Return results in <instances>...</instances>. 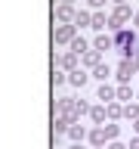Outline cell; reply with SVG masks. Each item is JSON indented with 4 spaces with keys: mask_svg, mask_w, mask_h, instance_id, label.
I'll use <instances>...</instances> for the list:
<instances>
[{
    "mask_svg": "<svg viewBox=\"0 0 139 149\" xmlns=\"http://www.w3.org/2000/svg\"><path fill=\"white\" fill-rule=\"evenodd\" d=\"M114 50L120 53V59H133L139 53V31H130V28H118L114 31Z\"/></svg>",
    "mask_w": 139,
    "mask_h": 149,
    "instance_id": "cell-1",
    "label": "cell"
},
{
    "mask_svg": "<svg viewBox=\"0 0 139 149\" xmlns=\"http://www.w3.org/2000/svg\"><path fill=\"white\" fill-rule=\"evenodd\" d=\"M53 109L59 112V118H68L71 124L77 121V100H71V96H62V100H56Z\"/></svg>",
    "mask_w": 139,
    "mask_h": 149,
    "instance_id": "cell-2",
    "label": "cell"
},
{
    "mask_svg": "<svg viewBox=\"0 0 139 149\" xmlns=\"http://www.w3.org/2000/svg\"><path fill=\"white\" fill-rule=\"evenodd\" d=\"M130 19H133V9H130L127 3H120V6H114V13L108 16V28H114V31H118V28L124 25V22H130Z\"/></svg>",
    "mask_w": 139,
    "mask_h": 149,
    "instance_id": "cell-3",
    "label": "cell"
},
{
    "mask_svg": "<svg viewBox=\"0 0 139 149\" xmlns=\"http://www.w3.org/2000/svg\"><path fill=\"white\" fill-rule=\"evenodd\" d=\"M74 37H77V25H56V31H53V40L56 44H71Z\"/></svg>",
    "mask_w": 139,
    "mask_h": 149,
    "instance_id": "cell-4",
    "label": "cell"
},
{
    "mask_svg": "<svg viewBox=\"0 0 139 149\" xmlns=\"http://www.w3.org/2000/svg\"><path fill=\"white\" fill-rule=\"evenodd\" d=\"M136 74V65H133V59H120L118 68H114V78H118V84H130V78Z\"/></svg>",
    "mask_w": 139,
    "mask_h": 149,
    "instance_id": "cell-5",
    "label": "cell"
},
{
    "mask_svg": "<svg viewBox=\"0 0 139 149\" xmlns=\"http://www.w3.org/2000/svg\"><path fill=\"white\" fill-rule=\"evenodd\" d=\"M74 16H77V9H74V3H59L56 6V19L62 22V25H71Z\"/></svg>",
    "mask_w": 139,
    "mask_h": 149,
    "instance_id": "cell-6",
    "label": "cell"
},
{
    "mask_svg": "<svg viewBox=\"0 0 139 149\" xmlns=\"http://www.w3.org/2000/svg\"><path fill=\"white\" fill-rule=\"evenodd\" d=\"M77 59H81V56L71 53V50H68L65 56H53V62H56V65H62L65 72H77Z\"/></svg>",
    "mask_w": 139,
    "mask_h": 149,
    "instance_id": "cell-7",
    "label": "cell"
},
{
    "mask_svg": "<svg viewBox=\"0 0 139 149\" xmlns=\"http://www.w3.org/2000/svg\"><path fill=\"white\" fill-rule=\"evenodd\" d=\"M96 100H102L105 106L108 102L118 100V87H111V84H99V90H96Z\"/></svg>",
    "mask_w": 139,
    "mask_h": 149,
    "instance_id": "cell-8",
    "label": "cell"
},
{
    "mask_svg": "<svg viewBox=\"0 0 139 149\" xmlns=\"http://www.w3.org/2000/svg\"><path fill=\"white\" fill-rule=\"evenodd\" d=\"M93 50H99V53H108V50H114V37H111V34H99L96 40H93Z\"/></svg>",
    "mask_w": 139,
    "mask_h": 149,
    "instance_id": "cell-9",
    "label": "cell"
},
{
    "mask_svg": "<svg viewBox=\"0 0 139 149\" xmlns=\"http://www.w3.org/2000/svg\"><path fill=\"white\" fill-rule=\"evenodd\" d=\"M99 62H102V53H99V50H87V53L81 56V65H83V68H96Z\"/></svg>",
    "mask_w": 139,
    "mask_h": 149,
    "instance_id": "cell-10",
    "label": "cell"
},
{
    "mask_svg": "<svg viewBox=\"0 0 139 149\" xmlns=\"http://www.w3.org/2000/svg\"><path fill=\"white\" fill-rule=\"evenodd\" d=\"M87 81H90V74H87V68H77V72H68V84H74V87H83Z\"/></svg>",
    "mask_w": 139,
    "mask_h": 149,
    "instance_id": "cell-11",
    "label": "cell"
},
{
    "mask_svg": "<svg viewBox=\"0 0 139 149\" xmlns=\"http://www.w3.org/2000/svg\"><path fill=\"white\" fill-rule=\"evenodd\" d=\"M68 137H71L74 143H83V140L90 137V134H87V127H83V124H77V121H74L71 127H68Z\"/></svg>",
    "mask_w": 139,
    "mask_h": 149,
    "instance_id": "cell-12",
    "label": "cell"
},
{
    "mask_svg": "<svg viewBox=\"0 0 139 149\" xmlns=\"http://www.w3.org/2000/svg\"><path fill=\"white\" fill-rule=\"evenodd\" d=\"M68 127H71V121H68V118H53V137H56V140L65 137Z\"/></svg>",
    "mask_w": 139,
    "mask_h": 149,
    "instance_id": "cell-13",
    "label": "cell"
},
{
    "mask_svg": "<svg viewBox=\"0 0 139 149\" xmlns=\"http://www.w3.org/2000/svg\"><path fill=\"white\" fill-rule=\"evenodd\" d=\"M105 140H108L105 137V127H93L90 130V143L93 146H105Z\"/></svg>",
    "mask_w": 139,
    "mask_h": 149,
    "instance_id": "cell-14",
    "label": "cell"
},
{
    "mask_svg": "<svg viewBox=\"0 0 139 149\" xmlns=\"http://www.w3.org/2000/svg\"><path fill=\"white\" fill-rule=\"evenodd\" d=\"M108 74H111V68H108L105 62H99L96 68H93V74H90V78H96V81H102V84H105V78H108Z\"/></svg>",
    "mask_w": 139,
    "mask_h": 149,
    "instance_id": "cell-15",
    "label": "cell"
},
{
    "mask_svg": "<svg viewBox=\"0 0 139 149\" xmlns=\"http://www.w3.org/2000/svg\"><path fill=\"white\" fill-rule=\"evenodd\" d=\"M68 47H71V53H77V56H83V53H87V50H90V44H87L83 37H74V40H71V44H68Z\"/></svg>",
    "mask_w": 139,
    "mask_h": 149,
    "instance_id": "cell-16",
    "label": "cell"
},
{
    "mask_svg": "<svg viewBox=\"0 0 139 149\" xmlns=\"http://www.w3.org/2000/svg\"><path fill=\"white\" fill-rule=\"evenodd\" d=\"M118 100L124 102V106L133 100V87H130V84H118Z\"/></svg>",
    "mask_w": 139,
    "mask_h": 149,
    "instance_id": "cell-17",
    "label": "cell"
},
{
    "mask_svg": "<svg viewBox=\"0 0 139 149\" xmlns=\"http://www.w3.org/2000/svg\"><path fill=\"white\" fill-rule=\"evenodd\" d=\"M90 118L96 121V124H102V121L108 118V109H105V106H93V109H90Z\"/></svg>",
    "mask_w": 139,
    "mask_h": 149,
    "instance_id": "cell-18",
    "label": "cell"
},
{
    "mask_svg": "<svg viewBox=\"0 0 139 149\" xmlns=\"http://www.w3.org/2000/svg\"><path fill=\"white\" fill-rule=\"evenodd\" d=\"M108 25V16H105V13H99V9H96V13H93V25L90 28H96V31H102V28Z\"/></svg>",
    "mask_w": 139,
    "mask_h": 149,
    "instance_id": "cell-19",
    "label": "cell"
},
{
    "mask_svg": "<svg viewBox=\"0 0 139 149\" xmlns=\"http://www.w3.org/2000/svg\"><path fill=\"white\" fill-rule=\"evenodd\" d=\"M105 109H108V118H111V121H118V118H124V106H120V102H108V106H105Z\"/></svg>",
    "mask_w": 139,
    "mask_h": 149,
    "instance_id": "cell-20",
    "label": "cell"
},
{
    "mask_svg": "<svg viewBox=\"0 0 139 149\" xmlns=\"http://www.w3.org/2000/svg\"><path fill=\"white\" fill-rule=\"evenodd\" d=\"M74 25L83 28V25H93V13H87V9H81L77 16H74Z\"/></svg>",
    "mask_w": 139,
    "mask_h": 149,
    "instance_id": "cell-21",
    "label": "cell"
},
{
    "mask_svg": "<svg viewBox=\"0 0 139 149\" xmlns=\"http://www.w3.org/2000/svg\"><path fill=\"white\" fill-rule=\"evenodd\" d=\"M124 118H130V121L139 118V102H127V106H124Z\"/></svg>",
    "mask_w": 139,
    "mask_h": 149,
    "instance_id": "cell-22",
    "label": "cell"
},
{
    "mask_svg": "<svg viewBox=\"0 0 139 149\" xmlns=\"http://www.w3.org/2000/svg\"><path fill=\"white\" fill-rule=\"evenodd\" d=\"M65 81H68V74H65V72H59V68L53 65V87H62Z\"/></svg>",
    "mask_w": 139,
    "mask_h": 149,
    "instance_id": "cell-23",
    "label": "cell"
},
{
    "mask_svg": "<svg viewBox=\"0 0 139 149\" xmlns=\"http://www.w3.org/2000/svg\"><path fill=\"white\" fill-rule=\"evenodd\" d=\"M102 127H105V124H102ZM118 134H120L118 124H108V127H105V137H108V140H118Z\"/></svg>",
    "mask_w": 139,
    "mask_h": 149,
    "instance_id": "cell-24",
    "label": "cell"
},
{
    "mask_svg": "<svg viewBox=\"0 0 139 149\" xmlns=\"http://www.w3.org/2000/svg\"><path fill=\"white\" fill-rule=\"evenodd\" d=\"M90 102H83V100H77V118H81V115H90Z\"/></svg>",
    "mask_w": 139,
    "mask_h": 149,
    "instance_id": "cell-25",
    "label": "cell"
},
{
    "mask_svg": "<svg viewBox=\"0 0 139 149\" xmlns=\"http://www.w3.org/2000/svg\"><path fill=\"white\" fill-rule=\"evenodd\" d=\"M90 6H93V9H99V6H105V0H90Z\"/></svg>",
    "mask_w": 139,
    "mask_h": 149,
    "instance_id": "cell-26",
    "label": "cell"
},
{
    "mask_svg": "<svg viewBox=\"0 0 139 149\" xmlns=\"http://www.w3.org/2000/svg\"><path fill=\"white\" fill-rule=\"evenodd\" d=\"M130 149H139V137H133V140H130Z\"/></svg>",
    "mask_w": 139,
    "mask_h": 149,
    "instance_id": "cell-27",
    "label": "cell"
},
{
    "mask_svg": "<svg viewBox=\"0 0 139 149\" xmlns=\"http://www.w3.org/2000/svg\"><path fill=\"white\" fill-rule=\"evenodd\" d=\"M108 149H127V146H124V143H111Z\"/></svg>",
    "mask_w": 139,
    "mask_h": 149,
    "instance_id": "cell-28",
    "label": "cell"
},
{
    "mask_svg": "<svg viewBox=\"0 0 139 149\" xmlns=\"http://www.w3.org/2000/svg\"><path fill=\"white\" fill-rule=\"evenodd\" d=\"M133 65H136V72H139V53H136V56H133Z\"/></svg>",
    "mask_w": 139,
    "mask_h": 149,
    "instance_id": "cell-29",
    "label": "cell"
},
{
    "mask_svg": "<svg viewBox=\"0 0 139 149\" xmlns=\"http://www.w3.org/2000/svg\"><path fill=\"white\" fill-rule=\"evenodd\" d=\"M133 22H136V28H139V9H136V13H133Z\"/></svg>",
    "mask_w": 139,
    "mask_h": 149,
    "instance_id": "cell-30",
    "label": "cell"
},
{
    "mask_svg": "<svg viewBox=\"0 0 139 149\" xmlns=\"http://www.w3.org/2000/svg\"><path fill=\"white\" fill-rule=\"evenodd\" d=\"M68 149H83V143H74V146H68Z\"/></svg>",
    "mask_w": 139,
    "mask_h": 149,
    "instance_id": "cell-31",
    "label": "cell"
},
{
    "mask_svg": "<svg viewBox=\"0 0 139 149\" xmlns=\"http://www.w3.org/2000/svg\"><path fill=\"white\" fill-rule=\"evenodd\" d=\"M133 127H136V134H139V118H136V124H133Z\"/></svg>",
    "mask_w": 139,
    "mask_h": 149,
    "instance_id": "cell-32",
    "label": "cell"
},
{
    "mask_svg": "<svg viewBox=\"0 0 139 149\" xmlns=\"http://www.w3.org/2000/svg\"><path fill=\"white\" fill-rule=\"evenodd\" d=\"M114 3H118V6H120V3H127V0H114Z\"/></svg>",
    "mask_w": 139,
    "mask_h": 149,
    "instance_id": "cell-33",
    "label": "cell"
},
{
    "mask_svg": "<svg viewBox=\"0 0 139 149\" xmlns=\"http://www.w3.org/2000/svg\"><path fill=\"white\" fill-rule=\"evenodd\" d=\"M62 3H74V0H62Z\"/></svg>",
    "mask_w": 139,
    "mask_h": 149,
    "instance_id": "cell-34",
    "label": "cell"
},
{
    "mask_svg": "<svg viewBox=\"0 0 139 149\" xmlns=\"http://www.w3.org/2000/svg\"><path fill=\"white\" fill-rule=\"evenodd\" d=\"M136 102H139V93H136Z\"/></svg>",
    "mask_w": 139,
    "mask_h": 149,
    "instance_id": "cell-35",
    "label": "cell"
},
{
    "mask_svg": "<svg viewBox=\"0 0 139 149\" xmlns=\"http://www.w3.org/2000/svg\"><path fill=\"white\" fill-rule=\"evenodd\" d=\"M96 149H102V146H96Z\"/></svg>",
    "mask_w": 139,
    "mask_h": 149,
    "instance_id": "cell-36",
    "label": "cell"
}]
</instances>
